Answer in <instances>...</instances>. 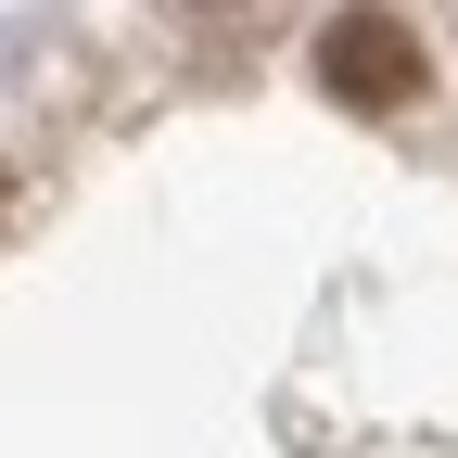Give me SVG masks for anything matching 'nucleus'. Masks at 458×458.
Instances as JSON below:
<instances>
[{
    "instance_id": "f03ea898",
    "label": "nucleus",
    "mask_w": 458,
    "mask_h": 458,
    "mask_svg": "<svg viewBox=\"0 0 458 458\" xmlns=\"http://www.w3.org/2000/svg\"><path fill=\"white\" fill-rule=\"evenodd\" d=\"M0 191H13V165H0Z\"/></svg>"
},
{
    "instance_id": "f257e3e1",
    "label": "nucleus",
    "mask_w": 458,
    "mask_h": 458,
    "mask_svg": "<svg viewBox=\"0 0 458 458\" xmlns=\"http://www.w3.org/2000/svg\"><path fill=\"white\" fill-rule=\"evenodd\" d=\"M420 26H394V13H344V26H318V89L331 102H357V114H408L420 102Z\"/></svg>"
}]
</instances>
